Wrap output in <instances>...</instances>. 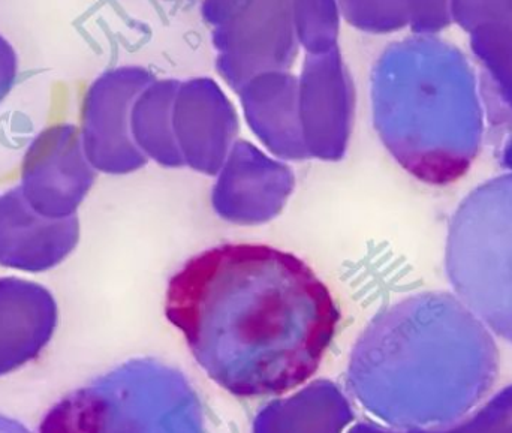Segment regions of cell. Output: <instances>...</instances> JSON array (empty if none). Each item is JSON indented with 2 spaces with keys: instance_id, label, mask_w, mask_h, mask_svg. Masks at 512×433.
I'll use <instances>...</instances> for the list:
<instances>
[{
  "instance_id": "3",
  "label": "cell",
  "mask_w": 512,
  "mask_h": 433,
  "mask_svg": "<svg viewBox=\"0 0 512 433\" xmlns=\"http://www.w3.org/2000/svg\"><path fill=\"white\" fill-rule=\"evenodd\" d=\"M414 50L391 90L385 141L415 179L451 185L480 155L486 132L478 75L453 45L427 41Z\"/></svg>"
},
{
  "instance_id": "1",
  "label": "cell",
  "mask_w": 512,
  "mask_h": 433,
  "mask_svg": "<svg viewBox=\"0 0 512 433\" xmlns=\"http://www.w3.org/2000/svg\"><path fill=\"white\" fill-rule=\"evenodd\" d=\"M165 317L219 387L239 398H273L316 374L340 311L297 255L261 243H224L171 276Z\"/></svg>"
},
{
  "instance_id": "6",
  "label": "cell",
  "mask_w": 512,
  "mask_h": 433,
  "mask_svg": "<svg viewBox=\"0 0 512 433\" xmlns=\"http://www.w3.org/2000/svg\"><path fill=\"white\" fill-rule=\"evenodd\" d=\"M499 161L504 168L508 171H512V140L508 141L504 147L498 152Z\"/></svg>"
},
{
  "instance_id": "5",
  "label": "cell",
  "mask_w": 512,
  "mask_h": 433,
  "mask_svg": "<svg viewBox=\"0 0 512 433\" xmlns=\"http://www.w3.org/2000/svg\"><path fill=\"white\" fill-rule=\"evenodd\" d=\"M17 69V59L11 44L0 35V99L11 89Z\"/></svg>"
},
{
  "instance_id": "2",
  "label": "cell",
  "mask_w": 512,
  "mask_h": 433,
  "mask_svg": "<svg viewBox=\"0 0 512 433\" xmlns=\"http://www.w3.org/2000/svg\"><path fill=\"white\" fill-rule=\"evenodd\" d=\"M367 357L378 386L373 411L409 429L444 428L471 414L492 390L501 359L489 327L444 291L393 306Z\"/></svg>"
},
{
  "instance_id": "7",
  "label": "cell",
  "mask_w": 512,
  "mask_h": 433,
  "mask_svg": "<svg viewBox=\"0 0 512 433\" xmlns=\"http://www.w3.org/2000/svg\"><path fill=\"white\" fill-rule=\"evenodd\" d=\"M507 433H512V428L510 429V431H508Z\"/></svg>"
},
{
  "instance_id": "4",
  "label": "cell",
  "mask_w": 512,
  "mask_h": 433,
  "mask_svg": "<svg viewBox=\"0 0 512 433\" xmlns=\"http://www.w3.org/2000/svg\"><path fill=\"white\" fill-rule=\"evenodd\" d=\"M445 270L454 294L512 345V171L463 198L448 227Z\"/></svg>"
}]
</instances>
